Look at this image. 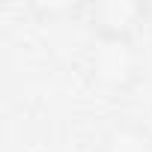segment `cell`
<instances>
[{"label":"cell","instance_id":"1","mask_svg":"<svg viewBox=\"0 0 152 152\" xmlns=\"http://www.w3.org/2000/svg\"><path fill=\"white\" fill-rule=\"evenodd\" d=\"M146 72V57L137 42H104L93 39L87 51V78L104 96L131 93Z\"/></svg>","mask_w":152,"mask_h":152},{"label":"cell","instance_id":"2","mask_svg":"<svg viewBox=\"0 0 152 152\" xmlns=\"http://www.w3.org/2000/svg\"><path fill=\"white\" fill-rule=\"evenodd\" d=\"M93 39L104 42H137L149 21V3L140 0H99L84 6Z\"/></svg>","mask_w":152,"mask_h":152},{"label":"cell","instance_id":"3","mask_svg":"<svg viewBox=\"0 0 152 152\" xmlns=\"http://www.w3.org/2000/svg\"><path fill=\"white\" fill-rule=\"evenodd\" d=\"M96 152H152V128L137 119H116L102 131Z\"/></svg>","mask_w":152,"mask_h":152}]
</instances>
